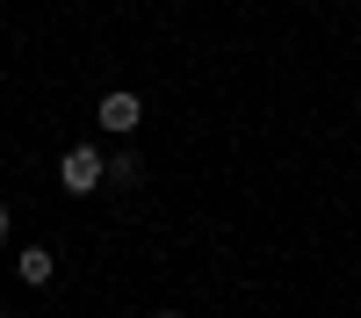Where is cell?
I'll return each mask as SVG.
<instances>
[{
	"label": "cell",
	"mask_w": 361,
	"mask_h": 318,
	"mask_svg": "<svg viewBox=\"0 0 361 318\" xmlns=\"http://www.w3.org/2000/svg\"><path fill=\"white\" fill-rule=\"evenodd\" d=\"M109 181H123V188H137V159L123 152V159H109Z\"/></svg>",
	"instance_id": "obj_4"
},
{
	"label": "cell",
	"mask_w": 361,
	"mask_h": 318,
	"mask_svg": "<svg viewBox=\"0 0 361 318\" xmlns=\"http://www.w3.org/2000/svg\"><path fill=\"white\" fill-rule=\"evenodd\" d=\"M152 318H173V311H152Z\"/></svg>",
	"instance_id": "obj_6"
},
{
	"label": "cell",
	"mask_w": 361,
	"mask_h": 318,
	"mask_svg": "<svg viewBox=\"0 0 361 318\" xmlns=\"http://www.w3.org/2000/svg\"><path fill=\"white\" fill-rule=\"evenodd\" d=\"M8 231H15V217H8V202H0V246H8Z\"/></svg>",
	"instance_id": "obj_5"
},
{
	"label": "cell",
	"mask_w": 361,
	"mask_h": 318,
	"mask_svg": "<svg viewBox=\"0 0 361 318\" xmlns=\"http://www.w3.org/2000/svg\"><path fill=\"white\" fill-rule=\"evenodd\" d=\"M58 181H66L73 195H94L109 181V159L94 152V145H66V159H58Z\"/></svg>",
	"instance_id": "obj_1"
},
{
	"label": "cell",
	"mask_w": 361,
	"mask_h": 318,
	"mask_svg": "<svg viewBox=\"0 0 361 318\" xmlns=\"http://www.w3.org/2000/svg\"><path fill=\"white\" fill-rule=\"evenodd\" d=\"M15 275H22L29 289H44V282L58 275V260H51V246H22V253H15Z\"/></svg>",
	"instance_id": "obj_3"
},
{
	"label": "cell",
	"mask_w": 361,
	"mask_h": 318,
	"mask_svg": "<svg viewBox=\"0 0 361 318\" xmlns=\"http://www.w3.org/2000/svg\"><path fill=\"white\" fill-rule=\"evenodd\" d=\"M94 116H102V130H116V137H130V130L145 123V102L130 94V87H116V94H102V109H94Z\"/></svg>",
	"instance_id": "obj_2"
}]
</instances>
